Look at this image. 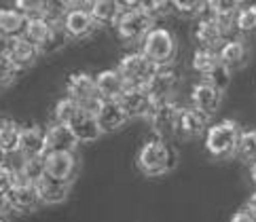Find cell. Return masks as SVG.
Returning <instances> with one entry per match:
<instances>
[{"label": "cell", "instance_id": "cell-27", "mask_svg": "<svg viewBox=\"0 0 256 222\" xmlns=\"http://www.w3.org/2000/svg\"><path fill=\"white\" fill-rule=\"evenodd\" d=\"M17 138H20V125L11 118L0 121V152L15 154L17 152Z\"/></svg>", "mask_w": 256, "mask_h": 222}, {"label": "cell", "instance_id": "cell-24", "mask_svg": "<svg viewBox=\"0 0 256 222\" xmlns=\"http://www.w3.org/2000/svg\"><path fill=\"white\" fill-rule=\"evenodd\" d=\"M56 22H51L49 17H44L42 13L38 15H30V17H26V26H24V36H28V38L32 42H36V47L47 38V34L51 32V28Z\"/></svg>", "mask_w": 256, "mask_h": 222}, {"label": "cell", "instance_id": "cell-21", "mask_svg": "<svg viewBox=\"0 0 256 222\" xmlns=\"http://www.w3.org/2000/svg\"><path fill=\"white\" fill-rule=\"evenodd\" d=\"M224 24L220 20H216V17H204V20H199L197 28H195V38L201 47H216L218 42L222 40V28Z\"/></svg>", "mask_w": 256, "mask_h": 222}, {"label": "cell", "instance_id": "cell-33", "mask_svg": "<svg viewBox=\"0 0 256 222\" xmlns=\"http://www.w3.org/2000/svg\"><path fill=\"white\" fill-rule=\"evenodd\" d=\"M237 154L244 161H254L256 159V129L248 132H240V140H237Z\"/></svg>", "mask_w": 256, "mask_h": 222}, {"label": "cell", "instance_id": "cell-43", "mask_svg": "<svg viewBox=\"0 0 256 222\" xmlns=\"http://www.w3.org/2000/svg\"><path fill=\"white\" fill-rule=\"evenodd\" d=\"M8 47H11V36L0 32V55H8Z\"/></svg>", "mask_w": 256, "mask_h": 222}, {"label": "cell", "instance_id": "cell-40", "mask_svg": "<svg viewBox=\"0 0 256 222\" xmlns=\"http://www.w3.org/2000/svg\"><path fill=\"white\" fill-rule=\"evenodd\" d=\"M168 2L170 0H138V6L142 8L144 13H148L150 17H154V15L166 13Z\"/></svg>", "mask_w": 256, "mask_h": 222}, {"label": "cell", "instance_id": "cell-45", "mask_svg": "<svg viewBox=\"0 0 256 222\" xmlns=\"http://www.w3.org/2000/svg\"><path fill=\"white\" fill-rule=\"evenodd\" d=\"M250 178H252L254 186H256V159H254V161H252V165H250Z\"/></svg>", "mask_w": 256, "mask_h": 222}, {"label": "cell", "instance_id": "cell-25", "mask_svg": "<svg viewBox=\"0 0 256 222\" xmlns=\"http://www.w3.org/2000/svg\"><path fill=\"white\" fill-rule=\"evenodd\" d=\"M26 26V15L17 8L0 6V32H4L8 36H17L24 32Z\"/></svg>", "mask_w": 256, "mask_h": 222}, {"label": "cell", "instance_id": "cell-36", "mask_svg": "<svg viewBox=\"0 0 256 222\" xmlns=\"http://www.w3.org/2000/svg\"><path fill=\"white\" fill-rule=\"evenodd\" d=\"M20 66L8 58V55H0V87H6L17 78L20 74Z\"/></svg>", "mask_w": 256, "mask_h": 222}, {"label": "cell", "instance_id": "cell-10", "mask_svg": "<svg viewBox=\"0 0 256 222\" xmlns=\"http://www.w3.org/2000/svg\"><path fill=\"white\" fill-rule=\"evenodd\" d=\"M118 104L123 106V110L127 112V116L134 118V116H146L152 108V98L148 94V89L144 85H127L121 96L116 98Z\"/></svg>", "mask_w": 256, "mask_h": 222}, {"label": "cell", "instance_id": "cell-29", "mask_svg": "<svg viewBox=\"0 0 256 222\" xmlns=\"http://www.w3.org/2000/svg\"><path fill=\"white\" fill-rule=\"evenodd\" d=\"M66 40H68V34L64 32L62 24L56 22V24H53V28H51V32L47 34V38H44V40L38 44V53H40V55L56 53V51H60V49L64 47V44H66Z\"/></svg>", "mask_w": 256, "mask_h": 222}, {"label": "cell", "instance_id": "cell-30", "mask_svg": "<svg viewBox=\"0 0 256 222\" xmlns=\"http://www.w3.org/2000/svg\"><path fill=\"white\" fill-rule=\"evenodd\" d=\"M242 4L244 0H208V11L224 24V22H231V17L237 13V8Z\"/></svg>", "mask_w": 256, "mask_h": 222}, {"label": "cell", "instance_id": "cell-18", "mask_svg": "<svg viewBox=\"0 0 256 222\" xmlns=\"http://www.w3.org/2000/svg\"><path fill=\"white\" fill-rule=\"evenodd\" d=\"M206 129H208V116L204 112H199L195 106L180 108L176 134H180L182 138H199L201 134H206Z\"/></svg>", "mask_w": 256, "mask_h": 222}, {"label": "cell", "instance_id": "cell-15", "mask_svg": "<svg viewBox=\"0 0 256 222\" xmlns=\"http://www.w3.org/2000/svg\"><path fill=\"white\" fill-rule=\"evenodd\" d=\"M42 161H44V174L53 176V178L70 180L76 168L74 152L70 150H47L42 154Z\"/></svg>", "mask_w": 256, "mask_h": 222}, {"label": "cell", "instance_id": "cell-13", "mask_svg": "<svg viewBox=\"0 0 256 222\" xmlns=\"http://www.w3.org/2000/svg\"><path fill=\"white\" fill-rule=\"evenodd\" d=\"M66 125L72 129V134L76 136L78 142H96L102 136V129L98 125L94 110H89L85 106H78V110L72 114V118Z\"/></svg>", "mask_w": 256, "mask_h": 222}, {"label": "cell", "instance_id": "cell-16", "mask_svg": "<svg viewBox=\"0 0 256 222\" xmlns=\"http://www.w3.org/2000/svg\"><path fill=\"white\" fill-rule=\"evenodd\" d=\"M70 188H72L70 180L53 178V176H47V174L36 182L38 199H40V203H44V206H56V203L66 201V197L70 195Z\"/></svg>", "mask_w": 256, "mask_h": 222}, {"label": "cell", "instance_id": "cell-17", "mask_svg": "<svg viewBox=\"0 0 256 222\" xmlns=\"http://www.w3.org/2000/svg\"><path fill=\"white\" fill-rule=\"evenodd\" d=\"M47 152L44 132L40 127H20L17 138V154L20 156H42Z\"/></svg>", "mask_w": 256, "mask_h": 222}, {"label": "cell", "instance_id": "cell-20", "mask_svg": "<svg viewBox=\"0 0 256 222\" xmlns=\"http://www.w3.org/2000/svg\"><path fill=\"white\" fill-rule=\"evenodd\" d=\"M38 55H40V53H38V47H36V42H32L28 36H24V34L11 36L8 58H11L20 68H28V66H32Z\"/></svg>", "mask_w": 256, "mask_h": 222}, {"label": "cell", "instance_id": "cell-37", "mask_svg": "<svg viewBox=\"0 0 256 222\" xmlns=\"http://www.w3.org/2000/svg\"><path fill=\"white\" fill-rule=\"evenodd\" d=\"M80 104H76L74 100H70V98H64L58 102V106H56V112H53V116H56V121L58 123H68L72 114L78 110Z\"/></svg>", "mask_w": 256, "mask_h": 222}, {"label": "cell", "instance_id": "cell-35", "mask_svg": "<svg viewBox=\"0 0 256 222\" xmlns=\"http://www.w3.org/2000/svg\"><path fill=\"white\" fill-rule=\"evenodd\" d=\"M206 78H208V82H212L214 87H218L220 91H224V89L228 87V82H231V68H226L224 64L218 62L216 66L206 74Z\"/></svg>", "mask_w": 256, "mask_h": 222}, {"label": "cell", "instance_id": "cell-4", "mask_svg": "<svg viewBox=\"0 0 256 222\" xmlns=\"http://www.w3.org/2000/svg\"><path fill=\"white\" fill-rule=\"evenodd\" d=\"M116 34L121 36V40L125 42H140L146 32L152 28V17L148 13H144L140 6L136 8H127L121 11L116 17Z\"/></svg>", "mask_w": 256, "mask_h": 222}, {"label": "cell", "instance_id": "cell-23", "mask_svg": "<svg viewBox=\"0 0 256 222\" xmlns=\"http://www.w3.org/2000/svg\"><path fill=\"white\" fill-rule=\"evenodd\" d=\"M91 17H94V22L98 26H110L116 22L118 13H121V8L114 0H91L87 4Z\"/></svg>", "mask_w": 256, "mask_h": 222}, {"label": "cell", "instance_id": "cell-38", "mask_svg": "<svg viewBox=\"0 0 256 222\" xmlns=\"http://www.w3.org/2000/svg\"><path fill=\"white\" fill-rule=\"evenodd\" d=\"M20 180V174H17V168H11V165L0 163V197H4L8 190H11L13 184Z\"/></svg>", "mask_w": 256, "mask_h": 222}, {"label": "cell", "instance_id": "cell-5", "mask_svg": "<svg viewBox=\"0 0 256 222\" xmlns=\"http://www.w3.org/2000/svg\"><path fill=\"white\" fill-rule=\"evenodd\" d=\"M150 121L152 132L157 134V138H168L176 134L178 127V116H180V106L172 98L168 100H154L150 112L146 114Z\"/></svg>", "mask_w": 256, "mask_h": 222}, {"label": "cell", "instance_id": "cell-12", "mask_svg": "<svg viewBox=\"0 0 256 222\" xmlns=\"http://www.w3.org/2000/svg\"><path fill=\"white\" fill-rule=\"evenodd\" d=\"M2 199L6 201V206L13 212H32L40 203L38 190H36V182H28L22 178L13 184L11 190H8Z\"/></svg>", "mask_w": 256, "mask_h": 222}, {"label": "cell", "instance_id": "cell-41", "mask_svg": "<svg viewBox=\"0 0 256 222\" xmlns=\"http://www.w3.org/2000/svg\"><path fill=\"white\" fill-rule=\"evenodd\" d=\"M172 4L176 11L180 13H197L199 6H201V0H172Z\"/></svg>", "mask_w": 256, "mask_h": 222}, {"label": "cell", "instance_id": "cell-42", "mask_svg": "<svg viewBox=\"0 0 256 222\" xmlns=\"http://www.w3.org/2000/svg\"><path fill=\"white\" fill-rule=\"evenodd\" d=\"M233 222H256V214H254V210L250 208V206H244V208H240L233 214V218H231Z\"/></svg>", "mask_w": 256, "mask_h": 222}, {"label": "cell", "instance_id": "cell-32", "mask_svg": "<svg viewBox=\"0 0 256 222\" xmlns=\"http://www.w3.org/2000/svg\"><path fill=\"white\" fill-rule=\"evenodd\" d=\"M218 64V53L212 47H201L193 53V70L199 74H206Z\"/></svg>", "mask_w": 256, "mask_h": 222}, {"label": "cell", "instance_id": "cell-28", "mask_svg": "<svg viewBox=\"0 0 256 222\" xmlns=\"http://www.w3.org/2000/svg\"><path fill=\"white\" fill-rule=\"evenodd\" d=\"M17 174L22 180L38 182L44 176V161L42 156H22L20 165H17Z\"/></svg>", "mask_w": 256, "mask_h": 222}, {"label": "cell", "instance_id": "cell-2", "mask_svg": "<svg viewBox=\"0 0 256 222\" xmlns=\"http://www.w3.org/2000/svg\"><path fill=\"white\" fill-rule=\"evenodd\" d=\"M240 125L235 121H218L206 129V150L214 159H228L237 152Z\"/></svg>", "mask_w": 256, "mask_h": 222}, {"label": "cell", "instance_id": "cell-31", "mask_svg": "<svg viewBox=\"0 0 256 222\" xmlns=\"http://www.w3.org/2000/svg\"><path fill=\"white\" fill-rule=\"evenodd\" d=\"M235 17V28L244 34L256 32V4H242L237 8Z\"/></svg>", "mask_w": 256, "mask_h": 222}, {"label": "cell", "instance_id": "cell-6", "mask_svg": "<svg viewBox=\"0 0 256 222\" xmlns=\"http://www.w3.org/2000/svg\"><path fill=\"white\" fill-rule=\"evenodd\" d=\"M180 80V72L170 64H154L152 72L148 74L144 87L148 89V94L152 100H168L172 98L174 89H176Z\"/></svg>", "mask_w": 256, "mask_h": 222}, {"label": "cell", "instance_id": "cell-3", "mask_svg": "<svg viewBox=\"0 0 256 222\" xmlns=\"http://www.w3.org/2000/svg\"><path fill=\"white\" fill-rule=\"evenodd\" d=\"M140 42L142 53L152 64H170L176 55V38L166 28H150Z\"/></svg>", "mask_w": 256, "mask_h": 222}, {"label": "cell", "instance_id": "cell-49", "mask_svg": "<svg viewBox=\"0 0 256 222\" xmlns=\"http://www.w3.org/2000/svg\"><path fill=\"white\" fill-rule=\"evenodd\" d=\"M2 156H4V154H2V152H0V163H2Z\"/></svg>", "mask_w": 256, "mask_h": 222}, {"label": "cell", "instance_id": "cell-9", "mask_svg": "<svg viewBox=\"0 0 256 222\" xmlns=\"http://www.w3.org/2000/svg\"><path fill=\"white\" fill-rule=\"evenodd\" d=\"M94 114L98 118V125L102 129V134L114 132V129L125 125V121L130 118L116 98H100V102L94 108Z\"/></svg>", "mask_w": 256, "mask_h": 222}, {"label": "cell", "instance_id": "cell-22", "mask_svg": "<svg viewBox=\"0 0 256 222\" xmlns=\"http://www.w3.org/2000/svg\"><path fill=\"white\" fill-rule=\"evenodd\" d=\"M127 87V80L118 70H102L96 76V89L100 98H118Z\"/></svg>", "mask_w": 256, "mask_h": 222}, {"label": "cell", "instance_id": "cell-46", "mask_svg": "<svg viewBox=\"0 0 256 222\" xmlns=\"http://www.w3.org/2000/svg\"><path fill=\"white\" fill-rule=\"evenodd\" d=\"M6 210H8V212H13L11 208H8V206H6V201H4L2 197H0V214H4V212H6Z\"/></svg>", "mask_w": 256, "mask_h": 222}, {"label": "cell", "instance_id": "cell-7", "mask_svg": "<svg viewBox=\"0 0 256 222\" xmlns=\"http://www.w3.org/2000/svg\"><path fill=\"white\" fill-rule=\"evenodd\" d=\"M66 94L70 100H74L76 104L94 110L100 102L98 89H96V76H91L87 72H74L68 76L66 82Z\"/></svg>", "mask_w": 256, "mask_h": 222}, {"label": "cell", "instance_id": "cell-44", "mask_svg": "<svg viewBox=\"0 0 256 222\" xmlns=\"http://www.w3.org/2000/svg\"><path fill=\"white\" fill-rule=\"evenodd\" d=\"M114 2L118 4L121 11H127V8H136V6H138V0H114Z\"/></svg>", "mask_w": 256, "mask_h": 222}, {"label": "cell", "instance_id": "cell-26", "mask_svg": "<svg viewBox=\"0 0 256 222\" xmlns=\"http://www.w3.org/2000/svg\"><path fill=\"white\" fill-rule=\"evenodd\" d=\"M246 58V47L242 40H224L220 51H218V62L224 64L226 68H237Z\"/></svg>", "mask_w": 256, "mask_h": 222}, {"label": "cell", "instance_id": "cell-39", "mask_svg": "<svg viewBox=\"0 0 256 222\" xmlns=\"http://www.w3.org/2000/svg\"><path fill=\"white\" fill-rule=\"evenodd\" d=\"M42 4H44V0H15V8L22 11L26 17L42 13Z\"/></svg>", "mask_w": 256, "mask_h": 222}, {"label": "cell", "instance_id": "cell-14", "mask_svg": "<svg viewBox=\"0 0 256 222\" xmlns=\"http://www.w3.org/2000/svg\"><path fill=\"white\" fill-rule=\"evenodd\" d=\"M190 102H193V106L199 110V112H204L206 116H212V114H216V110L220 108L222 91L208 80L197 82L193 87V91H190Z\"/></svg>", "mask_w": 256, "mask_h": 222}, {"label": "cell", "instance_id": "cell-11", "mask_svg": "<svg viewBox=\"0 0 256 222\" xmlns=\"http://www.w3.org/2000/svg\"><path fill=\"white\" fill-rule=\"evenodd\" d=\"M62 28H64V32L68 34V38H87V36L94 34L96 30V22H94V17H91L89 13V8H83V6H72L70 11L62 17Z\"/></svg>", "mask_w": 256, "mask_h": 222}, {"label": "cell", "instance_id": "cell-47", "mask_svg": "<svg viewBox=\"0 0 256 222\" xmlns=\"http://www.w3.org/2000/svg\"><path fill=\"white\" fill-rule=\"evenodd\" d=\"M248 206L254 210V214H256V190L252 192V197H250V201H248Z\"/></svg>", "mask_w": 256, "mask_h": 222}, {"label": "cell", "instance_id": "cell-48", "mask_svg": "<svg viewBox=\"0 0 256 222\" xmlns=\"http://www.w3.org/2000/svg\"><path fill=\"white\" fill-rule=\"evenodd\" d=\"M78 2H80V4H89L91 0H76V4H78Z\"/></svg>", "mask_w": 256, "mask_h": 222}, {"label": "cell", "instance_id": "cell-34", "mask_svg": "<svg viewBox=\"0 0 256 222\" xmlns=\"http://www.w3.org/2000/svg\"><path fill=\"white\" fill-rule=\"evenodd\" d=\"M74 4H76V0H44L42 15L49 17L51 22H62V17L66 15Z\"/></svg>", "mask_w": 256, "mask_h": 222}, {"label": "cell", "instance_id": "cell-8", "mask_svg": "<svg viewBox=\"0 0 256 222\" xmlns=\"http://www.w3.org/2000/svg\"><path fill=\"white\" fill-rule=\"evenodd\" d=\"M154 64L146 58L142 51H136V53H127L118 62V72L123 74V78L127 80V85H144L148 74L152 72Z\"/></svg>", "mask_w": 256, "mask_h": 222}, {"label": "cell", "instance_id": "cell-1", "mask_svg": "<svg viewBox=\"0 0 256 222\" xmlns=\"http://www.w3.org/2000/svg\"><path fill=\"white\" fill-rule=\"evenodd\" d=\"M136 163H138V170L144 176L154 178V176H163L176 168L178 152L174 146L163 142V138H152V140L142 144L138 156H136Z\"/></svg>", "mask_w": 256, "mask_h": 222}, {"label": "cell", "instance_id": "cell-19", "mask_svg": "<svg viewBox=\"0 0 256 222\" xmlns=\"http://www.w3.org/2000/svg\"><path fill=\"white\" fill-rule=\"evenodd\" d=\"M44 142H47V150H70L74 152L76 146L80 144L76 136L66 123H53L47 132H44Z\"/></svg>", "mask_w": 256, "mask_h": 222}]
</instances>
